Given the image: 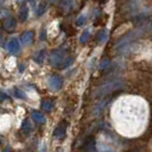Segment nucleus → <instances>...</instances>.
<instances>
[{"label": "nucleus", "instance_id": "1", "mask_svg": "<svg viewBox=\"0 0 152 152\" xmlns=\"http://www.w3.org/2000/svg\"><path fill=\"white\" fill-rule=\"evenodd\" d=\"M64 60H65V55L63 50H54L50 54V63L55 66H58Z\"/></svg>", "mask_w": 152, "mask_h": 152}, {"label": "nucleus", "instance_id": "2", "mask_svg": "<svg viewBox=\"0 0 152 152\" xmlns=\"http://www.w3.org/2000/svg\"><path fill=\"white\" fill-rule=\"evenodd\" d=\"M62 83H63L62 78L60 76H56V75L49 77V79H48V86L50 88H53V89H60L62 86Z\"/></svg>", "mask_w": 152, "mask_h": 152}, {"label": "nucleus", "instance_id": "3", "mask_svg": "<svg viewBox=\"0 0 152 152\" xmlns=\"http://www.w3.org/2000/svg\"><path fill=\"white\" fill-rule=\"evenodd\" d=\"M20 48H21V45H20V42H18L16 39L10 40L7 45V49L10 52V53H13V54L17 53V52L20 50Z\"/></svg>", "mask_w": 152, "mask_h": 152}, {"label": "nucleus", "instance_id": "4", "mask_svg": "<svg viewBox=\"0 0 152 152\" xmlns=\"http://www.w3.org/2000/svg\"><path fill=\"white\" fill-rule=\"evenodd\" d=\"M65 129H66L65 125H60V126H57L56 129L54 130V136L58 137V138L63 137L64 136V134H65Z\"/></svg>", "mask_w": 152, "mask_h": 152}, {"label": "nucleus", "instance_id": "5", "mask_svg": "<svg viewBox=\"0 0 152 152\" xmlns=\"http://www.w3.org/2000/svg\"><path fill=\"white\" fill-rule=\"evenodd\" d=\"M32 120L34 122H38V124H42V122H45V117L38 111H33L32 112Z\"/></svg>", "mask_w": 152, "mask_h": 152}, {"label": "nucleus", "instance_id": "6", "mask_svg": "<svg viewBox=\"0 0 152 152\" xmlns=\"http://www.w3.org/2000/svg\"><path fill=\"white\" fill-rule=\"evenodd\" d=\"M4 26H5V29L6 30H13L14 28L16 26V22L14 18H12V17H9V18H7L6 21H5V24H4Z\"/></svg>", "mask_w": 152, "mask_h": 152}, {"label": "nucleus", "instance_id": "7", "mask_svg": "<svg viewBox=\"0 0 152 152\" xmlns=\"http://www.w3.org/2000/svg\"><path fill=\"white\" fill-rule=\"evenodd\" d=\"M41 107H42V110H44V111L49 112V111L52 110V107H53V103H52V101L44 99V101L41 102Z\"/></svg>", "mask_w": 152, "mask_h": 152}, {"label": "nucleus", "instance_id": "8", "mask_svg": "<svg viewBox=\"0 0 152 152\" xmlns=\"http://www.w3.org/2000/svg\"><path fill=\"white\" fill-rule=\"evenodd\" d=\"M32 39H33V33L30 32V31L25 32L22 36V41L24 44H30L31 41H32Z\"/></svg>", "mask_w": 152, "mask_h": 152}, {"label": "nucleus", "instance_id": "9", "mask_svg": "<svg viewBox=\"0 0 152 152\" xmlns=\"http://www.w3.org/2000/svg\"><path fill=\"white\" fill-rule=\"evenodd\" d=\"M28 15H29V9H28L26 6H23L21 8V12H20V18H21V21L24 22L28 18Z\"/></svg>", "mask_w": 152, "mask_h": 152}, {"label": "nucleus", "instance_id": "10", "mask_svg": "<svg viewBox=\"0 0 152 152\" xmlns=\"http://www.w3.org/2000/svg\"><path fill=\"white\" fill-rule=\"evenodd\" d=\"M44 60H45V50H40L38 54L34 55V61L39 64H41L44 62Z\"/></svg>", "mask_w": 152, "mask_h": 152}, {"label": "nucleus", "instance_id": "11", "mask_svg": "<svg viewBox=\"0 0 152 152\" xmlns=\"http://www.w3.org/2000/svg\"><path fill=\"white\" fill-rule=\"evenodd\" d=\"M107 38V31H101L97 33V36H96V40L99 41V42H103V41H105Z\"/></svg>", "mask_w": 152, "mask_h": 152}, {"label": "nucleus", "instance_id": "12", "mask_svg": "<svg viewBox=\"0 0 152 152\" xmlns=\"http://www.w3.org/2000/svg\"><path fill=\"white\" fill-rule=\"evenodd\" d=\"M46 9H47V4H46V2H41V4L39 5L38 9H37V15L41 16L46 12Z\"/></svg>", "mask_w": 152, "mask_h": 152}, {"label": "nucleus", "instance_id": "13", "mask_svg": "<svg viewBox=\"0 0 152 152\" xmlns=\"http://www.w3.org/2000/svg\"><path fill=\"white\" fill-rule=\"evenodd\" d=\"M71 62H72V60L71 58H68V60H64V61L62 62L61 64L58 65V68H61V69H64V68H68L69 65L71 64Z\"/></svg>", "mask_w": 152, "mask_h": 152}, {"label": "nucleus", "instance_id": "14", "mask_svg": "<svg viewBox=\"0 0 152 152\" xmlns=\"http://www.w3.org/2000/svg\"><path fill=\"white\" fill-rule=\"evenodd\" d=\"M86 23V16L85 15H80L79 18L77 20V25H84Z\"/></svg>", "mask_w": 152, "mask_h": 152}, {"label": "nucleus", "instance_id": "15", "mask_svg": "<svg viewBox=\"0 0 152 152\" xmlns=\"http://www.w3.org/2000/svg\"><path fill=\"white\" fill-rule=\"evenodd\" d=\"M88 38H89V31L87 30V31H85L84 34L80 37V42H83V44H84L85 41H86V40H87Z\"/></svg>", "mask_w": 152, "mask_h": 152}, {"label": "nucleus", "instance_id": "16", "mask_svg": "<svg viewBox=\"0 0 152 152\" xmlns=\"http://www.w3.org/2000/svg\"><path fill=\"white\" fill-rule=\"evenodd\" d=\"M14 93H15L16 97H18V99H25V94H24L22 91H20V89H15Z\"/></svg>", "mask_w": 152, "mask_h": 152}, {"label": "nucleus", "instance_id": "17", "mask_svg": "<svg viewBox=\"0 0 152 152\" xmlns=\"http://www.w3.org/2000/svg\"><path fill=\"white\" fill-rule=\"evenodd\" d=\"M22 129L24 130V132H30V130H31V125L29 124V121H24V122H23Z\"/></svg>", "mask_w": 152, "mask_h": 152}, {"label": "nucleus", "instance_id": "18", "mask_svg": "<svg viewBox=\"0 0 152 152\" xmlns=\"http://www.w3.org/2000/svg\"><path fill=\"white\" fill-rule=\"evenodd\" d=\"M107 64H109V61H107V60H104V62H103V63L101 64V66H99V68H101V69H104L107 65Z\"/></svg>", "mask_w": 152, "mask_h": 152}, {"label": "nucleus", "instance_id": "19", "mask_svg": "<svg viewBox=\"0 0 152 152\" xmlns=\"http://www.w3.org/2000/svg\"><path fill=\"white\" fill-rule=\"evenodd\" d=\"M40 38H41V39H44V40H45V39H46V30L41 31V34H40Z\"/></svg>", "mask_w": 152, "mask_h": 152}]
</instances>
